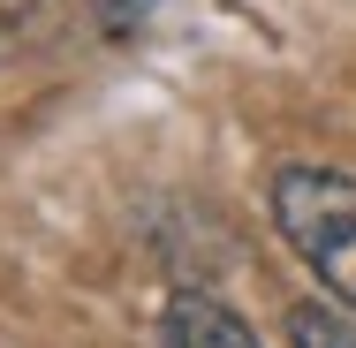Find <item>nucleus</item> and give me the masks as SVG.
<instances>
[{
  "label": "nucleus",
  "instance_id": "obj_1",
  "mask_svg": "<svg viewBox=\"0 0 356 348\" xmlns=\"http://www.w3.org/2000/svg\"><path fill=\"white\" fill-rule=\"evenodd\" d=\"M273 227L288 250L334 288V303L356 310V182L334 167H281L273 174Z\"/></svg>",
  "mask_w": 356,
  "mask_h": 348
},
{
  "label": "nucleus",
  "instance_id": "obj_2",
  "mask_svg": "<svg viewBox=\"0 0 356 348\" xmlns=\"http://www.w3.org/2000/svg\"><path fill=\"white\" fill-rule=\"evenodd\" d=\"M159 348H258V333L220 295H175L159 318Z\"/></svg>",
  "mask_w": 356,
  "mask_h": 348
},
{
  "label": "nucleus",
  "instance_id": "obj_3",
  "mask_svg": "<svg viewBox=\"0 0 356 348\" xmlns=\"http://www.w3.org/2000/svg\"><path fill=\"white\" fill-rule=\"evenodd\" d=\"M288 341L296 348H356V326L341 310H326V303H296L288 310Z\"/></svg>",
  "mask_w": 356,
  "mask_h": 348
}]
</instances>
